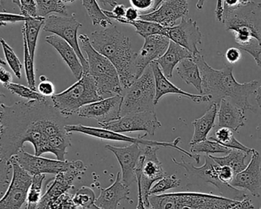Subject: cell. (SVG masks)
<instances>
[{"mask_svg":"<svg viewBox=\"0 0 261 209\" xmlns=\"http://www.w3.org/2000/svg\"><path fill=\"white\" fill-rule=\"evenodd\" d=\"M65 117L48 100L19 101L11 106L1 103L0 110V163L1 185L9 184L7 164L25 143L34 146L35 155L53 153L65 161L71 146L65 129Z\"/></svg>","mask_w":261,"mask_h":209,"instance_id":"1","label":"cell"},{"mask_svg":"<svg viewBox=\"0 0 261 209\" xmlns=\"http://www.w3.org/2000/svg\"><path fill=\"white\" fill-rule=\"evenodd\" d=\"M193 59L201 73L203 94L210 96V103L219 105L221 100L226 99L243 111L256 112V110L250 104L249 98L254 94L259 85L257 81L239 83L233 77L232 65L225 64L221 69H215L206 62L201 53L195 55Z\"/></svg>","mask_w":261,"mask_h":209,"instance_id":"2","label":"cell"},{"mask_svg":"<svg viewBox=\"0 0 261 209\" xmlns=\"http://www.w3.org/2000/svg\"><path fill=\"white\" fill-rule=\"evenodd\" d=\"M91 45L96 51L108 58L118 71L122 86L129 88L137 80L136 60L137 53L132 49L129 37L116 27L91 33Z\"/></svg>","mask_w":261,"mask_h":209,"instance_id":"3","label":"cell"},{"mask_svg":"<svg viewBox=\"0 0 261 209\" xmlns=\"http://www.w3.org/2000/svg\"><path fill=\"white\" fill-rule=\"evenodd\" d=\"M222 23L240 47L253 40L261 45V4L251 1L236 8H224Z\"/></svg>","mask_w":261,"mask_h":209,"instance_id":"4","label":"cell"},{"mask_svg":"<svg viewBox=\"0 0 261 209\" xmlns=\"http://www.w3.org/2000/svg\"><path fill=\"white\" fill-rule=\"evenodd\" d=\"M239 201L213 193L186 192L151 195L147 209H227Z\"/></svg>","mask_w":261,"mask_h":209,"instance_id":"5","label":"cell"},{"mask_svg":"<svg viewBox=\"0 0 261 209\" xmlns=\"http://www.w3.org/2000/svg\"><path fill=\"white\" fill-rule=\"evenodd\" d=\"M84 53H86L88 73L94 79L97 92L103 95H121L122 86L118 71L112 62L94 49L87 35L79 36Z\"/></svg>","mask_w":261,"mask_h":209,"instance_id":"6","label":"cell"},{"mask_svg":"<svg viewBox=\"0 0 261 209\" xmlns=\"http://www.w3.org/2000/svg\"><path fill=\"white\" fill-rule=\"evenodd\" d=\"M55 108L63 117H70L85 105L103 99L97 92L95 82L89 74H84L80 80L68 89L51 97Z\"/></svg>","mask_w":261,"mask_h":209,"instance_id":"7","label":"cell"},{"mask_svg":"<svg viewBox=\"0 0 261 209\" xmlns=\"http://www.w3.org/2000/svg\"><path fill=\"white\" fill-rule=\"evenodd\" d=\"M172 160L175 165L186 171L188 177L191 180L202 181L205 184L215 186L221 196L239 201L249 197L244 191L233 187L230 184H226L220 179L219 170L221 166L210 155H205L204 163L200 167H196L192 163L186 162L183 158H181V161H177L175 158Z\"/></svg>","mask_w":261,"mask_h":209,"instance_id":"8","label":"cell"},{"mask_svg":"<svg viewBox=\"0 0 261 209\" xmlns=\"http://www.w3.org/2000/svg\"><path fill=\"white\" fill-rule=\"evenodd\" d=\"M155 84L150 66L135 81L123 97L121 117L129 114L155 111Z\"/></svg>","mask_w":261,"mask_h":209,"instance_id":"9","label":"cell"},{"mask_svg":"<svg viewBox=\"0 0 261 209\" xmlns=\"http://www.w3.org/2000/svg\"><path fill=\"white\" fill-rule=\"evenodd\" d=\"M65 129L67 132L71 134V133H80V134H85V135L91 136V137H96V138L101 139V140H113V141H122L128 142L131 143H140L144 146H159L160 147H171L174 149H178L180 152H183L189 158L193 159L197 163H200L199 154L192 153V152H188L185 149H181L178 146V143L181 141L180 137H177L172 143L168 142H158L153 141V140H145L141 137L134 138V137H127L123 135L120 133L114 132V131L109 130V129H103V128L94 127V126H84L82 124L77 125H66Z\"/></svg>","mask_w":261,"mask_h":209,"instance_id":"10","label":"cell"},{"mask_svg":"<svg viewBox=\"0 0 261 209\" xmlns=\"http://www.w3.org/2000/svg\"><path fill=\"white\" fill-rule=\"evenodd\" d=\"M13 169V178L5 195L0 200V209H21L27 201L29 191L33 182L30 175L13 156L7 164V171Z\"/></svg>","mask_w":261,"mask_h":209,"instance_id":"11","label":"cell"},{"mask_svg":"<svg viewBox=\"0 0 261 209\" xmlns=\"http://www.w3.org/2000/svg\"><path fill=\"white\" fill-rule=\"evenodd\" d=\"M160 148L159 146H145L136 171L146 207L149 205V191L152 184L166 175L163 165L157 156L156 152Z\"/></svg>","mask_w":261,"mask_h":209,"instance_id":"12","label":"cell"},{"mask_svg":"<svg viewBox=\"0 0 261 209\" xmlns=\"http://www.w3.org/2000/svg\"><path fill=\"white\" fill-rule=\"evenodd\" d=\"M82 27L74 16H57L49 15L45 17V25L43 30L47 33H53L56 36L66 41L77 53L82 62L84 68V74L88 73V62L84 56L80 45H79L77 36L79 29Z\"/></svg>","mask_w":261,"mask_h":209,"instance_id":"13","label":"cell"},{"mask_svg":"<svg viewBox=\"0 0 261 209\" xmlns=\"http://www.w3.org/2000/svg\"><path fill=\"white\" fill-rule=\"evenodd\" d=\"M99 125L103 129L120 134L144 131L146 132V134L143 135L144 137L153 136L155 130L162 126L157 118L155 111L129 114L123 116L119 120Z\"/></svg>","mask_w":261,"mask_h":209,"instance_id":"14","label":"cell"},{"mask_svg":"<svg viewBox=\"0 0 261 209\" xmlns=\"http://www.w3.org/2000/svg\"><path fill=\"white\" fill-rule=\"evenodd\" d=\"M14 157L19 164L33 176L45 174H54L56 175L61 172L70 170L73 166V161H62L44 158L41 155H33L25 152L24 149L19 151Z\"/></svg>","mask_w":261,"mask_h":209,"instance_id":"15","label":"cell"},{"mask_svg":"<svg viewBox=\"0 0 261 209\" xmlns=\"http://www.w3.org/2000/svg\"><path fill=\"white\" fill-rule=\"evenodd\" d=\"M123 100V96L117 94L85 105L77 111V114L81 117L94 119L97 120L99 124L110 123L121 117Z\"/></svg>","mask_w":261,"mask_h":209,"instance_id":"16","label":"cell"},{"mask_svg":"<svg viewBox=\"0 0 261 209\" xmlns=\"http://www.w3.org/2000/svg\"><path fill=\"white\" fill-rule=\"evenodd\" d=\"M87 167L81 160L73 161L72 167L67 172H61L50 181L47 191L41 198L37 209H47L48 203L72 188L76 178H80L86 172Z\"/></svg>","mask_w":261,"mask_h":209,"instance_id":"17","label":"cell"},{"mask_svg":"<svg viewBox=\"0 0 261 209\" xmlns=\"http://www.w3.org/2000/svg\"><path fill=\"white\" fill-rule=\"evenodd\" d=\"M189 0H165L155 11L140 14V19L155 22L164 27L176 25L177 20L188 17Z\"/></svg>","mask_w":261,"mask_h":209,"instance_id":"18","label":"cell"},{"mask_svg":"<svg viewBox=\"0 0 261 209\" xmlns=\"http://www.w3.org/2000/svg\"><path fill=\"white\" fill-rule=\"evenodd\" d=\"M167 37L170 41L186 48L193 56L200 53L198 45L201 44L202 35L196 21L190 18H183L178 25L169 28Z\"/></svg>","mask_w":261,"mask_h":209,"instance_id":"19","label":"cell"},{"mask_svg":"<svg viewBox=\"0 0 261 209\" xmlns=\"http://www.w3.org/2000/svg\"><path fill=\"white\" fill-rule=\"evenodd\" d=\"M144 45L137 53L136 60V79L141 77L151 63L155 62L169 48L170 39L161 35H154L145 38Z\"/></svg>","mask_w":261,"mask_h":209,"instance_id":"20","label":"cell"},{"mask_svg":"<svg viewBox=\"0 0 261 209\" xmlns=\"http://www.w3.org/2000/svg\"><path fill=\"white\" fill-rule=\"evenodd\" d=\"M251 158L247 167L235 175L230 185L237 189L248 191L253 197H260L261 157L256 149H252Z\"/></svg>","mask_w":261,"mask_h":209,"instance_id":"21","label":"cell"},{"mask_svg":"<svg viewBox=\"0 0 261 209\" xmlns=\"http://www.w3.org/2000/svg\"><path fill=\"white\" fill-rule=\"evenodd\" d=\"M140 143H132L125 147H117L111 145L105 146L108 150L111 151L115 155L116 158L118 160L122 170V179L128 187L134 181L137 182V181L136 171L140 155L143 152V149L140 148Z\"/></svg>","mask_w":261,"mask_h":209,"instance_id":"22","label":"cell"},{"mask_svg":"<svg viewBox=\"0 0 261 209\" xmlns=\"http://www.w3.org/2000/svg\"><path fill=\"white\" fill-rule=\"evenodd\" d=\"M149 66L152 68L155 84V104L160 101V99L166 94H178L181 97H186L195 103H200L204 102H211V97L207 94H194L186 92L175 86L165 76L156 62H153Z\"/></svg>","mask_w":261,"mask_h":209,"instance_id":"23","label":"cell"},{"mask_svg":"<svg viewBox=\"0 0 261 209\" xmlns=\"http://www.w3.org/2000/svg\"><path fill=\"white\" fill-rule=\"evenodd\" d=\"M100 195L96 198L95 204L102 209H117L119 203L129 198V187L122 179L121 172H118L114 182L107 189L100 188Z\"/></svg>","mask_w":261,"mask_h":209,"instance_id":"24","label":"cell"},{"mask_svg":"<svg viewBox=\"0 0 261 209\" xmlns=\"http://www.w3.org/2000/svg\"><path fill=\"white\" fill-rule=\"evenodd\" d=\"M45 42L57 50L61 57L69 67L71 72L77 80H80L84 74V68L80 59L74 48L59 36L56 35L47 36Z\"/></svg>","mask_w":261,"mask_h":209,"instance_id":"25","label":"cell"},{"mask_svg":"<svg viewBox=\"0 0 261 209\" xmlns=\"http://www.w3.org/2000/svg\"><path fill=\"white\" fill-rule=\"evenodd\" d=\"M244 111L230 100H221L218 105V126L219 127H227L231 130L238 132L240 128L245 124Z\"/></svg>","mask_w":261,"mask_h":209,"instance_id":"26","label":"cell"},{"mask_svg":"<svg viewBox=\"0 0 261 209\" xmlns=\"http://www.w3.org/2000/svg\"><path fill=\"white\" fill-rule=\"evenodd\" d=\"M193 55L181 45L170 41L169 48L163 56L155 62L160 65L162 71L167 79H172L173 71L178 64L186 59H193Z\"/></svg>","mask_w":261,"mask_h":209,"instance_id":"27","label":"cell"},{"mask_svg":"<svg viewBox=\"0 0 261 209\" xmlns=\"http://www.w3.org/2000/svg\"><path fill=\"white\" fill-rule=\"evenodd\" d=\"M218 105L215 103H210L205 114L196 120L192 121L194 126V134L190 146L204 141L207 139L210 131L215 126V120L218 117Z\"/></svg>","mask_w":261,"mask_h":209,"instance_id":"28","label":"cell"},{"mask_svg":"<svg viewBox=\"0 0 261 209\" xmlns=\"http://www.w3.org/2000/svg\"><path fill=\"white\" fill-rule=\"evenodd\" d=\"M177 73L183 82L196 88L200 94H203L202 79L199 68L194 59L181 61L176 67Z\"/></svg>","mask_w":261,"mask_h":209,"instance_id":"29","label":"cell"},{"mask_svg":"<svg viewBox=\"0 0 261 209\" xmlns=\"http://www.w3.org/2000/svg\"><path fill=\"white\" fill-rule=\"evenodd\" d=\"M117 22L126 25H133L136 29V33L140 35L143 38H146L148 36H154V35H161V36H168L167 27H163L160 24L155 23L149 21L143 20L139 19L138 20L134 22H128L125 19H120Z\"/></svg>","mask_w":261,"mask_h":209,"instance_id":"30","label":"cell"},{"mask_svg":"<svg viewBox=\"0 0 261 209\" xmlns=\"http://www.w3.org/2000/svg\"><path fill=\"white\" fill-rule=\"evenodd\" d=\"M45 17H41V16L30 17L22 27V29L25 31V36H27L29 49H30V54L33 59H34L35 53H36V46H37L39 33H40L42 27L45 25Z\"/></svg>","mask_w":261,"mask_h":209,"instance_id":"31","label":"cell"},{"mask_svg":"<svg viewBox=\"0 0 261 209\" xmlns=\"http://www.w3.org/2000/svg\"><path fill=\"white\" fill-rule=\"evenodd\" d=\"M249 154L244 151L238 150V149H232L227 155L223 157L213 156L210 155V156L218 163L219 166H230L235 174L239 173L242 172L247 165L245 163V160Z\"/></svg>","mask_w":261,"mask_h":209,"instance_id":"32","label":"cell"},{"mask_svg":"<svg viewBox=\"0 0 261 209\" xmlns=\"http://www.w3.org/2000/svg\"><path fill=\"white\" fill-rule=\"evenodd\" d=\"M82 1L94 27L100 25L103 29L112 27V20L103 13V10L100 9L97 0H82Z\"/></svg>","mask_w":261,"mask_h":209,"instance_id":"33","label":"cell"},{"mask_svg":"<svg viewBox=\"0 0 261 209\" xmlns=\"http://www.w3.org/2000/svg\"><path fill=\"white\" fill-rule=\"evenodd\" d=\"M37 5L38 16L47 17L51 13L68 16V9L62 0H35Z\"/></svg>","mask_w":261,"mask_h":209,"instance_id":"34","label":"cell"},{"mask_svg":"<svg viewBox=\"0 0 261 209\" xmlns=\"http://www.w3.org/2000/svg\"><path fill=\"white\" fill-rule=\"evenodd\" d=\"M232 149L220 144L219 143L211 138L192 145L190 149L191 152H192V153L198 154L203 152L207 155L215 153L227 154Z\"/></svg>","mask_w":261,"mask_h":209,"instance_id":"35","label":"cell"},{"mask_svg":"<svg viewBox=\"0 0 261 209\" xmlns=\"http://www.w3.org/2000/svg\"><path fill=\"white\" fill-rule=\"evenodd\" d=\"M45 175H36L33 176V182L27 196V209H37L42 198V184Z\"/></svg>","mask_w":261,"mask_h":209,"instance_id":"36","label":"cell"},{"mask_svg":"<svg viewBox=\"0 0 261 209\" xmlns=\"http://www.w3.org/2000/svg\"><path fill=\"white\" fill-rule=\"evenodd\" d=\"M22 33L24 45V64H25V76H27V82H28V87L37 91L36 74H35L34 59L30 54L28 43H27V36H25L23 29H22Z\"/></svg>","mask_w":261,"mask_h":209,"instance_id":"37","label":"cell"},{"mask_svg":"<svg viewBox=\"0 0 261 209\" xmlns=\"http://www.w3.org/2000/svg\"><path fill=\"white\" fill-rule=\"evenodd\" d=\"M9 91H11L13 94H16L19 97H23L28 100H38V101H45L47 97L41 94L39 91L32 89L30 87L24 86L19 84L13 83L7 87Z\"/></svg>","mask_w":261,"mask_h":209,"instance_id":"38","label":"cell"},{"mask_svg":"<svg viewBox=\"0 0 261 209\" xmlns=\"http://www.w3.org/2000/svg\"><path fill=\"white\" fill-rule=\"evenodd\" d=\"M0 42H1V45H2L4 56H5L6 60H7L9 66L13 70L15 75L18 79H21V77H22V65L21 63L20 60L16 56L15 51H13V48L10 47V45L4 39H0Z\"/></svg>","mask_w":261,"mask_h":209,"instance_id":"39","label":"cell"},{"mask_svg":"<svg viewBox=\"0 0 261 209\" xmlns=\"http://www.w3.org/2000/svg\"><path fill=\"white\" fill-rule=\"evenodd\" d=\"M180 186H181V180L177 178L176 175H166L152 186L149 191V195H158L169 189L179 187Z\"/></svg>","mask_w":261,"mask_h":209,"instance_id":"40","label":"cell"},{"mask_svg":"<svg viewBox=\"0 0 261 209\" xmlns=\"http://www.w3.org/2000/svg\"><path fill=\"white\" fill-rule=\"evenodd\" d=\"M95 194L91 188L83 186L74 195V201L77 207L87 208L95 204Z\"/></svg>","mask_w":261,"mask_h":209,"instance_id":"41","label":"cell"},{"mask_svg":"<svg viewBox=\"0 0 261 209\" xmlns=\"http://www.w3.org/2000/svg\"><path fill=\"white\" fill-rule=\"evenodd\" d=\"M47 209H77V206L74 202V195L67 192L51 200Z\"/></svg>","mask_w":261,"mask_h":209,"instance_id":"42","label":"cell"},{"mask_svg":"<svg viewBox=\"0 0 261 209\" xmlns=\"http://www.w3.org/2000/svg\"><path fill=\"white\" fill-rule=\"evenodd\" d=\"M21 14L27 17H37V5L35 0H19Z\"/></svg>","mask_w":261,"mask_h":209,"instance_id":"43","label":"cell"},{"mask_svg":"<svg viewBox=\"0 0 261 209\" xmlns=\"http://www.w3.org/2000/svg\"><path fill=\"white\" fill-rule=\"evenodd\" d=\"M240 48L250 54L254 59L257 66L261 68V45H259L256 40H253L250 45L240 47Z\"/></svg>","mask_w":261,"mask_h":209,"instance_id":"44","label":"cell"},{"mask_svg":"<svg viewBox=\"0 0 261 209\" xmlns=\"http://www.w3.org/2000/svg\"><path fill=\"white\" fill-rule=\"evenodd\" d=\"M29 18L23 15L14 14V13H5L2 12L0 14V25L2 27L7 25V24H15L17 22H27Z\"/></svg>","mask_w":261,"mask_h":209,"instance_id":"45","label":"cell"},{"mask_svg":"<svg viewBox=\"0 0 261 209\" xmlns=\"http://www.w3.org/2000/svg\"><path fill=\"white\" fill-rule=\"evenodd\" d=\"M233 137V130L227 127H219L215 133V136L210 138L224 146Z\"/></svg>","mask_w":261,"mask_h":209,"instance_id":"46","label":"cell"},{"mask_svg":"<svg viewBox=\"0 0 261 209\" xmlns=\"http://www.w3.org/2000/svg\"><path fill=\"white\" fill-rule=\"evenodd\" d=\"M38 91L45 97H53L56 94V88L53 82H50L48 79L42 81L38 85Z\"/></svg>","mask_w":261,"mask_h":209,"instance_id":"47","label":"cell"},{"mask_svg":"<svg viewBox=\"0 0 261 209\" xmlns=\"http://www.w3.org/2000/svg\"><path fill=\"white\" fill-rule=\"evenodd\" d=\"M129 2L132 7L139 11H151L155 0H129Z\"/></svg>","mask_w":261,"mask_h":209,"instance_id":"48","label":"cell"},{"mask_svg":"<svg viewBox=\"0 0 261 209\" xmlns=\"http://www.w3.org/2000/svg\"><path fill=\"white\" fill-rule=\"evenodd\" d=\"M234 171L230 167V166H221L219 170V178L223 182L226 184H230L232 180L234 178Z\"/></svg>","mask_w":261,"mask_h":209,"instance_id":"49","label":"cell"},{"mask_svg":"<svg viewBox=\"0 0 261 209\" xmlns=\"http://www.w3.org/2000/svg\"><path fill=\"white\" fill-rule=\"evenodd\" d=\"M225 58L230 64L237 63L241 59V49L238 48H230L225 53Z\"/></svg>","mask_w":261,"mask_h":209,"instance_id":"50","label":"cell"},{"mask_svg":"<svg viewBox=\"0 0 261 209\" xmlns=\"http://www.w3.org/2000/svg\"><path fill=\"white\" fill-rule=\"evenodd\" d=\"M12 81H13L12 74L1 65L0 66V82L3 86L7 88L10 84L12 83Z\"/></svg>","mask_w":261,"mask_h":209,"instance_id":"51","label":"cell"},{"mask_svg":"<svg viewBox=\"0 0 261 209\" xmlns=\"http://www.w3.org/2000/svg\"><path fill=\"white\" fill-rule=\"evenodd\" d=\"M140 11L134 7H129L126 9V15H125V19L128 22H134L140 19Z\"/></svg>","mask_w":261,"mask_h":209,"instance_id":"52","label":"cell"},{"mask_svg":"<svg viewBox=\"0 0 261 209\" xmlns=\"http://www.w3.org/2000/svg\"><path fill=\"white\" fill-rule=\"evenodd\" d=\"M224 13V0H217L216 9H215V17L218 22L222 23L223 16Z\"/></svg>","mask_w":261,"mask_h":209,"instance_id":"53","label":"cell"},{"mask_svg":"<svg viewBox=\"0 0 261 209\" xmlns=\"http://www.w3.org/2000/svg\"><path fill=\"white\" fill-rule=\"evenodd\" d=\"M252 0H224V8H236L241 5H245L251 2Z\"/></svg>","mask_w":261,"mask_h":209,"instance_id":"54","label":"cell"},{"mask_svg":"<svg viewBox=\"0 0 261 209\" xmlns=\"http://www.w3.org/2000/svg\"><path fill=\"white\" fill-rule=\"evenodd\" d=\"M227 209H254V205L252 204L251 200L248 197L243 201H239L233 207H229Z\"/></svg>","mask_w":261,"mask_h":209,"instance_id":"55","label":"cell"},{"mask_svg":"<svg viewBox=\"0 0 261 209\" xmlns=\"http://www.w3.org/2000/svg\"><path fill=\"white\" fill-rule=\"evenodd\" d=\"M97 2L106 9H114L118 5V0H97Z\"/></svg>","mask_w":261,"mask_h":209,"instance_id":"56","label":"cell"},{"mask_svg":"<svg viewBox=\"0 0 261 209\" xmlns=\"http://www.w3.org/2000/svg\"><path fill=\"white\" fill-rule=\"evenodd\" d=\"M137 186H138V203H137V208L136 209H147L145 205L144 201H143V196L141 193V186H140V181H137Z\"/></svg>","mask_w":261,"mask_h":209,"instance_id":"57","label":"cell"},{"mask_svg":"<svg viewBox=\"0 0 261 209\" xmlns=\"http://www.w3.org/2000/svg\"><path fill=\"white\" fill-rule=\"evenodd\" d=\"M254 94H256V98H255V100H256V103H257L259 108H261V83L259 84V85H258Z\"/></svg>","mask_w":261,"mask_h":209,"instance_id":"58","label":"cell"},{"mask_svg":"<svg viewBox=\"0 0 261 209\" xmlns=\"http://www.w3.org/2000/svg\"><path fill=\"white\" fill-rule=\"evenodd\" d=\"M165 0H155V2H154L153 7H152V10H151V12L155 11L156 9L159 8L160 5L164 2ZM150 13V12H149Z\"/></svg>","mask_w":261,"mask_h":209,"instance_id":"59","label":"cell"},{"mask_svg":"<svg viewBox=\"0 0 261 209\" xmlns=\"http://www.w3.org/2000/svg\"><path fill=\"white\" fill-rule=\"evenodd\" d=\"M205 2L206 0H198V2H197L196 4L197 9H198V10H202Z\"/></svg>","mask_w":261,"mask_h":209,"instance_id":"60","label":"cell"},{"mask_svg":"<svg viewBox=\"0 0 261 209\" xmlns=\"http://www.w3.org/2000/svg\"><path fill=\"white\" fill-rule=\"evenodd\" d=\"M84 209H102L100 208V207H98V206L96 205L95 204H92V205L91 206V207H87V208H84Z\"/></svg>","mask_w":261,"mask_h":209,"instance_id":"61","label":"cell"},{"mask_svg":"<svg viewBox=\"0 0 261 209\" xmlns=\"http://www.w3.org/2000/svg\"><path fill=\"white\" fill-rule=\"evenodd\" d=\"M7 2V0H0V4H1V7L2 9L4 8V4Z\"/></svg>","mask_w":261,"mask_h":209,"instance_id":"62","label":"cell"},{"mask_svg":"<svg viewBox=\"0 0 261 209\" xmlns=\"http://www.w3.org/2000/svg\"><path fill=\"white\" fill-rule=\"evenodd\" d=\"M73 2H74V1H75V0H72Z\"/></svg>","mask_w":261,"mask_h":209,"instance_id":"63","label":"cell"},{"mask_svg":"<svg viewBox=\"0 0 261 209\" xmlns=\"http://www.w3.org/2000/svg\"><path fill=\"white\" fill-rule=\"evenodd\" d=\"M259 209H261V207H259Z\"/></svg>","mask_w":261,"mask_h":209,"instance_id":"64","label":"cell"}]
</instances>
